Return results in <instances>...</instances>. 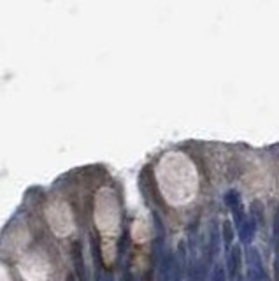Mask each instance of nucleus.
I'll list each match as a JSON object with an SVG mask.
<instances>
[{"label":"nucleus","instance_id":"1","mask_svg":"<svg viewBox=\"0 0 279 281\" xmlns=\"http://www.w3.org/2000/svg\"><path fill=\"white\" fill-rule=\"evenodd\" d=\"M242 260H244V251L241 249V246L234 244L227 255V274L230 279H234L235 276L241 274Z\"/></svg>","mask_w":279,"mask_h":281},{"label":"nucleus","instance_id":"2","mask_svg":"<svg viewBox=\"0 0 279 281\" xmlns=\"http://www.w3.org/2000/svg\"><path fill=\"white\" fill-rule=\"evenodd\" d=\"M257 220H255L251 214H246V218L241 221V223L235 225V230L239 234V239H241V244L250 246L251 241L255 239V234H257Z\"/></svg>","mask_w":279,"mask_h":281},{"label":"nucleus","instance_id":"3","mask_svg":"<svg viewBox=\"0 0 279 281\" xmlns=\"http://www.w3.org/2000/svg\"><path fill=\"white\" fill-rule=\"evenodd\" d=\"M176 267V257L172 253H164L157 260V281H170Z\"/></svg>","mask_w":279,"mask_h":281},{"label":"nucleus","instance_id":"4","mask_svg":"<svg viewBox=\"0 0 279 281\" xmlns=\"http://www.w3.org/2000/svg\"><path fill=\"white\" fill-rule=\"evenodd\" d=\"M234 236H235V227L232 221H223L222 225V241H223V246L227 251H230L232 246H234Z\"/></svg>","mask_w":279,"mask_h":281},{"label":"nucleus","instance_id":"5","mask_svg":"<svg viewBox=\"0 0 279 281\" xmlns=\"http://www.w3.org/2000/svg\"><path fill=\"white\" fill-rule=\"evenodd\" d=\"M223 201H225V204H227V208H230V211L239 208V206H242L241 193H239L237 190H228V192L225 193Z\"/></svg>","mask_w":279,"mask_h":281},{"label":"nucleus","instance_id":"6","mask_svg":"<svg viewBox=\"0 0 279 281\" xmlns=\"http://www.w3.org/2000/svg\"><path fill=\"white\" fill-rule=\"evenodd\" d=\"M74 262H76L77 276L81 278V281H86V271H84V259H83V253H81V249H79V244H76V248H74Z\"/></svg>","mask_w":279,"mask_h":281},{"label":"nucleus","instance_id":"7","mask_svg":"<svg viewBox=\"0 0 279 281\" xmlns=\"http://www.w3.org/2000/svg\"><path fill=\"white\" fill-rule=\"evenodd\" d=\"M227 279H228V274H227V271H225L223 265H214L209 281H227Z\"/></svg>","mask_w":279,"mask_h":281},{"label":"nucleus","instance_id":"8","mask_svg":"<svg viewBox=\"0 0 279 281\" xmlns=\"http://www.w3.org/2000/svg\"><path fill=\"white\" fill-rule=\"evenodd\" d=\"M251 216L255 218V220H257V223H262L263 221V208H262V204L260 202H253V204H251Z\"/></svg>","mask_w":279,"mask_h":281},{"label":"nucleus","instance_id":"9","mask_svg":"<svg viewBox=\"0 0 279 281\" xmlns=\"http://www.w3.org/2000/svg\"><path fill=\"white\" fill-rule=\"evenodd\" d=\"M274 244H276V248H279V211L274 216Z\"/></svg>","mask_w":279,"mask_h":281},{"label":"nucleus","instance_id":"10","mask_svg":"<svg viewBox=\"0 0 279 281\" xmlns=\"http://www.w3.org/2000/svg\"><path fill=\"white\" fill-rule=\"evenodd\" d=\"M274 278L279 281V253L276 255V259H274Z\"/></svg>","mask_w":279,"mask_h":281},{"label":"nucleus","instance_id":"11","mask_svg":"<svg viewBox=\"0 0 279 281\" xmlns=\"http://www.w3.org/2000/svg\"><path fill=\"white\" fill-rule=\"evenodd\" d=\"M181 265H179V262L176 260V267H174V274H172V281H181V274L177 272V269H179Z\"/></svg>","mask_w":279,"mask_h":281},{"label":"nucleus","instance_id":"12","mask_svg":"<svg viewBox=\"0 0 279 281\" xmlns=\"http://www.w3.org/2000/svg\"><path fill=\"white\" fill-rule=\"evenodd\" d=\"M104 281H112V276H109V274H107L106 278H104Z\"/></svg>","mask_w":279,"mask_h":281},{"label":"nucleus","instance_id":"13","mask_svg":"<svg viewBox=\"0 0 279 281\" xmlns=\"http://www.w3.org/2000/svg\"><path fill=\"white\" fill-rule=\"evenodd\" d=\"M69 281H74V279H69Z\"/></svg>","mask_w":279,"mask_h":281}]
</instances>
